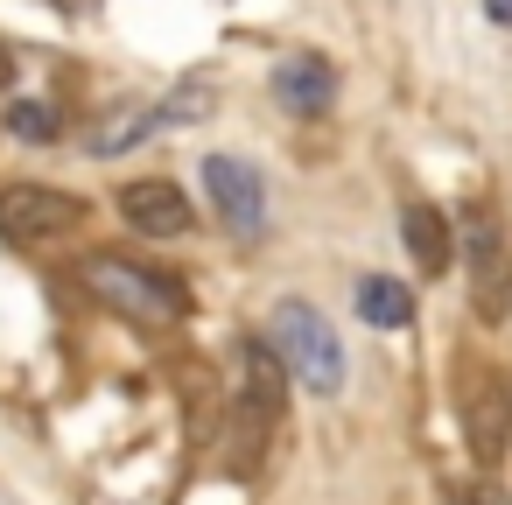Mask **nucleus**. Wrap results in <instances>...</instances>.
<instances>
[{
  "instance_id": "11",
  "label": "nucleus",
  "mask_w": 512,
  "mask_h": 505,
  "mask_svg": "<svg viewBox=\"0 0 512 505\" xmlns=\"http://www.w3.org/2000/svg\"><path fill=\"white\" fill-rule=\"evenodd\" d=\"M8 134L29 141V148H43V141L64 134V120H57V106H43V99H15V106H8Z\"/></svg>"
},
{
  "instance_id": "16",
  "label": "nucleus",
  "mask_w": 512,
  "mask_h": 505,
  "mask_svg": "<svg viewBox=\"0 0 512 505\" xmlns=\"http://www.w3.org/2000/svg\"><path fill=\"white\" fill-rule=\"evenodd\" d=\"M484 8H491V22H512V0H484Z\"/></svg>"
},
{
  "instance_id": "10",
  "label": "nucleus",
  "mask_w": 512,
  "mask_h": 505,
  "mask_svg": "<svg viewBox=\"0 0 512 505\" xmlns=\"http://www.w3.org/2000/svg\"><path fill=\"white\" fill-rule=\"evenodd\" d=\"M155 127H162V106H127V120H113V127L92 134V155H120V148H134V141H148Z\"/></svg>"
},
{
  "instance_id": "5",
  "label": "nucleus",
  "mask_w": 512,
  "mask_h": 505,
  "mask_svg": "<svg viewBox=\"0 0 512 505\" xmlns=\"http://www.w3.org/2000/svg\"><path fill=\"white\" fill-rule=\"evenodd\" d=\"M120 218H127L141 239H183V232L197 225L190 197H183L169 176H141V183H127V190H120Z\"/></svg>"
},
{
  "instance_id": "17",
  "label": "nucleus",
  "mask_w": 512,
  "mask_h": 505,
  "mask_svg": "<svg viewBox=\"0 0 512 505\" xmlns=\"http://www.w3.org/2000/svg\"><path fill=\"white\" fill-rule=\"evenodd\" d=\"M8 78H15V64H8V57H0V85H8Z\"/></svg>"
},
{
  "instance_id": "3",
  "label": "nucleus",
  "mask_w": 512,
  "mask_h": 505,
  "mask_svg": "<svg viewBox=\"0 0 512 505\" xmlns=\"http://www.w3.org/2000/svg\"><path fill=\"white\" fill-rule=\"evenodd\" d=\"M85 225V197L50 190V183H0V239L8 246H36Z\"/></svg>"
},
{
  "instance_id": "2",
  "label": "nucleus",
  "mask_w": 512,
  "mask_h": 505,
  "mask_svg": "<svg viewBox=\"0 0 512 505\" xmlns=\"http://www.w3.org/2000/svg\"><path fill=\"white\" fill-rule=\"evenodd\" d=\"M85 281H92L99 302L141 316V323H176V316L190 309V288H183L176 274H155V267H141V260H120V253H92V260H85Z\"/></svg>"
},
{
  "instance_id": "9",
  "label": "nucleus",
  "mask_w": 512,
  "mask_h": 505,
  "mask_svg": "<svg viewBox=\"0 0 512 505\" xmlns=\"http://www.w3.org/2000/svg\"><path fill=\"white\" fill-rule=\"evenodd\" d=\"M470 295L484 316L498 309V225H470Z\"/></svg>"
},
{
  "instance_id": "13",
  "label": "nucleus",
  "mask_w": 512,
  "mask_h": 505,
  "mask_svg": "<svg viewBox=\"0 0 512 505\" xmlns=\"http://www.w3.org/2000/svg\"><path fill=\"white\" fill-rule=\"evenodd\" d=\"M470 442H477V456H498V442H505V407L491 414V400H470Z\"/></svg>"
},
{
  "instance_id": "12",
  "label": "nucleus",
  "mask_w": 512,
  "mask_h": 505,
  "mask_svg": "<svg viewBox=\"0 0 512 505\" xmlns=\"http://www.w3.org/2000/svg\"><path fill=\"white\" fill-rule=\"evenodd\" d=\"M211 99H218V85H211V78H183V85L162 99V127H190V120H204V113H211Z\"/></svg>"
},
{
  "instance_id": "4",
  "label": "nucleus",
  "mask_w": 512,
  "mask_h": 505,
  "mask_svg": "<svg viewBox=\"0 0 512 505\" xmlns=\"http://www.w3.org/2000/svg\"><path fill=\"white\" fill-rule=\"evenodd\" d=\"M204 190H211V211L232 239H260L267 232V190H260V169L239 162V155H211L204 162Z\"/></svg>"
},
{
  "instance_id": "14",
  "label": "nucleus",
  "mask_w": 512,
  "mask_h": 505,
  "mask_svg": "<svg viewBox=\"0 0 512 505\" xmlns=\"http://www.w3.org/2000/svg\"><path fill=\"white\" fill-rule=\"evenodd\" d=\"M470 505H512V498H505L498 484H477V491H470Z\"/></svg>"
},
{
  "instance_id": "7",
  "label": "nucleus",
  "mask_w": 512,
  "mask_h": 505,
  "mask_svg": "<svg viewBox=\"0 0 512 505\" xmlns=\"http://www.w3.org/2000/svg\"><path fill=\"white\" fill-rule=\"evenodd\" d=\"M400 239H407V253H414V267H421V274H442V267L456 260L449 218H442L435 204H407V211H400Z\"/></svg>"
},
{
  "instance_id": "8",
  "label": "nucleus",
  "mask_w": 512,
  "mask_h": 505,
  "mask_svg": "<svg viewBox=\"0 0 512 505\" xmlns=\"http://www.w3.org/2000/svg\"><path fill=\"white\" fill-rule=\"evenodd\" d=\"M351 302H358V316H365L372 330H407V323H414V295H407V281H393V274H365V281L351 288Z\"/></svg>"
},
{
  "instance_id": "1",
  "label": "nucleus",
  "mask_w": 512,
  "mask_h": 505,
  "mask_svg": "<svg viewBox=\"0 0 512 505\" xmlns=\"http://www.w3.org/2000/svg\"><path fill=\"white\" fill-rule=\"evenodd\" d=\"M267 344L281 351V365H288L309 393L330 400V393L344 386V344H337V330L323 323V309H309V302H274Z\"/></svg>"
},
{
  "instance_id": "6",
  "label": "nucleus",
  "mask_w": 512,
  "mask_h": 505,
  "mask_svg": "<svg viewBox=\"0 0 512 505\" xmlns=\"http://www.w3.org/2000/svg\"><path fill=\"white\" fill-rule=\"evenodd\" d=\"M274 99H281V113H295V120H323L330 99H337L330 57H309V50L281 57V64H274Z\"/></svg>"
},
{
  "instance_id": "15",
  "label": "nucleus",
  "mask_w": 512,
  "mask_h": 505,
  "mask_svg": "<svg viewBox=\"0 0 512 505\" xmlns=\"http://www.w3.org/2000/svg\"><path fill=\"white\" fill-rule=\"evenodd\" d=\"M50 8H64V15H92L99 0H50Z\"/></svg>"
}]
</instances>
